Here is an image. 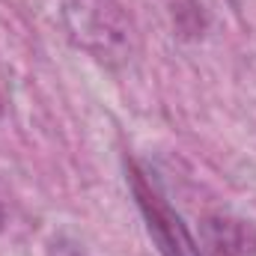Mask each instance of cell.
<instances>
[{"instance_id":"3","label":"cell","mask_w":256,"mask_h":256,"mask_svg":"<svg viewBox=\"0 0 256 256\" xmlns=\"http://www.w3.org/2000/svg\"><path fill=\"white\" fill-rule=\"evenodd\" d=\"M196 244L202 256H256V226L238 214L212 212L200 220Z\"/></svg>"},{"instance_id":"4","label":"cell","mask_w":256,"mask_h":256,"mask_svg":"<svg viewBox=\"0 0 256 256\" xmlns=\"http://www.w3.org/2000/svg\"><path fill=\"white\" fill-rule=\"evenodd\" d=\"M0 220H3V212H0Z\"/></svg>"},{"instance_id":"2","label":"cell","mask_w":256,"mask_h":256,"mask_svg":"<svg viewBox=\"0 0 256 256\" xmlns=\"http://www.w3.org/2000/svg\"><path fill=\"white\" fill-rule=\"evenodd\" d=\"M128 185L131 194L137 200V208L146 220V232L155 242L161 256H202L200 244L191 236L188 224L167 206V200L161 196V191L155 188V182L143 173V167L137 161H126Z\"/></svg>"},{"instance_id":"1","label":"cell","mask_w":256,"mask_h":256,"mask_svg":"<svg viewBox=\"0 0 256 256\" xmlns=\"http://www.w3.org/2000/svg\"><path fill=\"white\" fill-rule=\"evenodd\" d=\"M68 42L108 68L128 66L137 54V24L120 0H63L60 9Z\"/></svg>"}]
</instances>
